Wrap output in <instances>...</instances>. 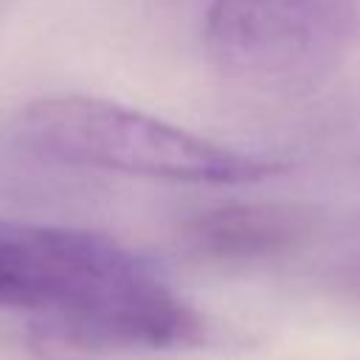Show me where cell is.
I'll list each match as a JSON object with an SVG mask.
<instances>
[{
	"instance_id": "3957f363",
	"label": "cell",
	"mask_w": 360,
	"mask_h": 360,
	"mask_svg": "<svg viewBox=\"0 0 360 360\" xmlns=\"http://www.w3.org/2000/svg\"><path fill=\"white\" fill-rule=\"evenodd\" d=\"M360 31V0H214L202 42L231 82L301 96L323 84Z\"/></svg>"
},
{
	"instance_id": "277c9868",
	"label": "cell",
	"mask_w": 360,
	"mask_h": 360,
	"mask_svg": "<svg viewBox=\"0 0 360 360\" xmlns=\"http://www.w3.org/2000/svg\"><path fill=\"white\" fill-rule=\"evenodd\" d=\"M188 248L214 262H256L287 253L309 233V214L278 202H228L183 228Z\"/></svg>"
},
{
	"instance_id": "6da1fadb",
	"label": "cell",
	"mask_w": 360,
	"mask_h": 360,
	"mask_svg": "<svg viewBox=\"0 0 360 360\" xmlns=\"http://www.w3.org/2000/svg\"><path fill=\"white\" fill-rule=\"evenodd\" d=\"M172 295L141 256L104 233L0 219V309L34 312L39 343L73 352L135 346Z\"/></svg>"
},
{
	"instance_id": "7a4b0ae2",
	"label": "cell",
	"mask_w": 360,
	"mask_h": 360,
	"mask_svg": "<svg viewBox=\"0 0 360 360\" xmlns=\"http://www.w3.org/2000/svg\"><path fill=\"white\" fill-rule=\"evenodd\" d=\"M17 132L28 149L56 163L172 183L248 186L290 169L287 160L239 152L141 110L76 93L31 101Z\"/></svg>"
}]
</instances>
